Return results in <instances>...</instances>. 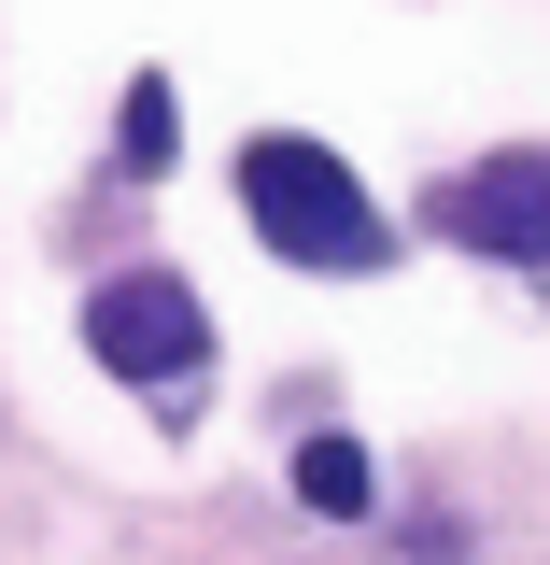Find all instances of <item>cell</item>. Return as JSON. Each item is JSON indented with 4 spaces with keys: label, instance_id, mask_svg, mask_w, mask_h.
Listing matches in <instances>:
<instances>
[{
    "label": "cell",
    "instance_id": "5b68a950",
    "mask_svg": "<svg viewBox=\"0 0 550 565\" xmlns=\"http://www.w3.org/2000/svg\"><path fill=\"white\" fill-rule=\"evenodd\" d=\"M114 141H128V170H170V141H184V114H170V71H141V85H128V128H114Z\"/></svg>",
    "mask_w": 550,
    "mask_h": 565
},
{
    "label": "cell",
    "instance_id": "7a4b0ae2",
    "mask_svg": "<svg viewBox=\"0 0 550 565\" xmlns=\"http://www.w3.org/2000/svg\"><path fill=\"white\" fill-rule=\"evenodd\" d=\"M85 340H99V367H114V382L170 396V382L198 367L212 326H198V297H184L170 269H128V282H99V297H85Z\"/></svg>",
    "mask_w": 550,
    "mask_h": 565
},
{
    "label": "cell",
    "instance_id": "3957f363",
    "mask_svg": "<svg viewBox=\"0 0 550 565\" xmlns=\"http://www.w3.org/2000/svg\"><path fill=\"white\" fill-rule=\"evenodd\" d=\"M438 226L481 255H537L550 269V156H481L466 184H438Z\"/></svg>",
    "mask_w": 550,
    "mask_h": 565
},
{
    "label": "cell",
    "instance_id": "277c9868",
    "mask_svg": "<svg viewBox=\"0 0 550 565\" xmlns=\"http://www.w3.org/2000/svg\"><path fill=\"white\" fill-rule=\"evenodd\" d=\"M296 494H311L325 523H353V509H367V452H353V438H296Z\"/></svg>",
    "mask_w": 550,
    "mask_h": 565
},
{
    "label": "cell",
    "instance_id": "6da1fadb",
    "mask_svg": "<svg viewBox=\"0 0 550 565\" xmlns=\"http://www.w3.org/2000/svg\"><path fill=\"white\" fill-rule=\"evenodd\" d=\"M240 212L269 226V255H296V269H381L396 255V226L367 212V184L325 141H255L240 156Z\"/></svg>",
    "mask_w": 550,
    "mask_h": 565
}]
</instances>
